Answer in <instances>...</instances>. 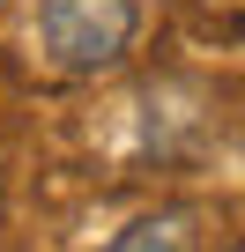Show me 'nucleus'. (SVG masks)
<instances>
[{"instance_id": "obj_2", "label": "nucleus", "mask_w": 245, "mask_h": 252, "mask_svg": "<svg viewBox=\"0 0 245 252\" xmlns=\"http://www.w3.org/2000/svg\"><path fill=\"white\" fill-rule=\"evenodd\" d=\"M104 252H193V215H178V208H164V215H141V222H127Z\"/></svg>"}, {"instance_id": "obj_1", "label": "nucleus", "mask_w": 245, "mask_h": 252, "mask_svg": "<svg viewBox=\"0 0 245 252\" xmlns=\"http://www.w3.org/2000/svg\"><path fill=\"white\" fill-rule=\"evenodd\" d=\"M141 30V8L134 0H37V37L52 52L60 74H104L127 60Z\"/></svg>"}]
</instances>
